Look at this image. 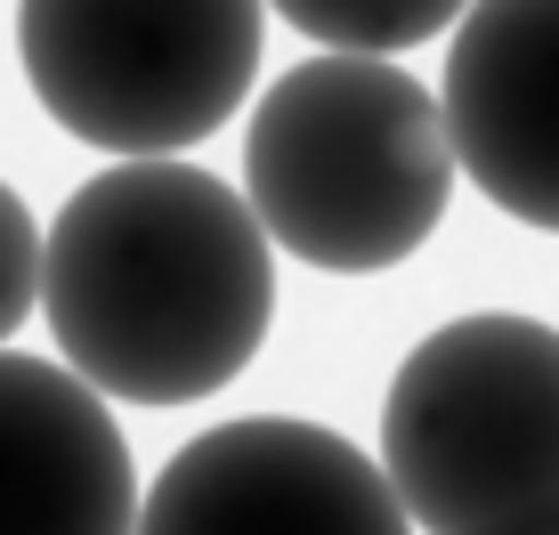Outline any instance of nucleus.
Returning a JSON list of instances; mask_svg holds the SVG:
<instances>
[{"instance_id": "f257e3e1", "label": "nucleus", "mask_w": 559, "mask_h": 535, "mask_svg": "<svg viewBox=\"0 0 559 535\" xmlns=\"http://www.w3.org/2000/svg\"><path fill=\"white\" fill-rule=\"evenodd\" d=\"M41 309L98 397L187 406L260 357L276 260L236 187L195 163L130 155L73 187L41 236Z\"/></svg>"}, {"instance_id": "f03ea898", "label": "nucleus", "mask_w": 559, "mask_h": 535, "mask_svg": "<svg viewBox=\"0 0 559 535\" xmlns=\"http://www.w3.org/2000/svg\"><path fill=\"white\" fill-rule=\"evenodd\" d=\"M454 146L438 98L390 57L324 49L267 82L243 130V203L260 236L324 276H373L438 236Z\"/></svg>"}, {"instance_id": "7ed1b4c3", "label": "nucleus", "mask_w": 559, "mask_h": 535, "mask_svg": "<svg viewBox=\"0 0 559 535\" xmlns=\"http://www.w3.org/2000/svg\"><path fill=\"white\" fill-rule=\"evenodd\" d=\"M381 479L430 535L559 503V333L503 309L438 324L381 397Z\"/></svg>"}, {"instance_id": "20e7f679", "label": "nucleus", "mask_w": 559, "mask_h": 535, "mask_svg": "<svg viewBox=\"0 0 559 535\" xmlns=\"http://www.w3.org/2000/svg\"><path fill=\"white\" fill-rule=\"evenodd\" d=\"M41 114L106 155H179L243 106L260 0H16Z\"/></svg>"}, {"instance_id": "39448f33", "label": "nucleus", "mask_w": 559, "mask_h": 535, "mask_svg": "<svg viewBox=\"0 0 559 535\" xmlns=\"http://www.w3.org/2000/svg\"><path fill=\"white\" fill-rule=\"evenodd\" d=\"M130 535H414L381 463L324 423L252 414L187 438Z\"/></svg>"}, {"instance_id": "423d86ee", "label": "nucleus", "mask_w": 559, "mask_h": 535, "mask_svg": "<svg viewBox=\"0 0 559 535\" xmlns=\"http://www.w3.org/2000/svg\"><path fill=\"white\" fill-rule=\"evenodd\" d=\"M438 122L495 212L559 236V0L462 9Z\"/></svg>"}, {"instance_id": "0eeeda50", "label": "nucleus", "mask_w": 559, "mask_h": 535, "mask_svg": "<svg viewBox=\"0 0 559 535\" xmlns=\"http://www.w3.org/2000/svg\"><path fill=\"white\" fill-rule=\"evenodd\" d=\"M139 479L106 397L49 357L0 349V535H130Z\"/></svg>"}, {"instance_id": "6e6552de", "label": "nucleus", "mask_w": 559, "mask_h": 535, "mask_svg": "<svg viewBox=\"0 0 559 535\" xmlns=\"http://www.w3.org/2000/svg\"><path fill=\"white\" fill-rule=\"evenodd\" d=\"M276 9L293 33H308L317 49H349V57H397L421 49L454 25L471 0H260Z\"/></svg>"}, {"instance_id": "1a4fd4ad", "label": "nucleus", "mask_w": 559, "mask_h": 535, "mask_svg": "<svg viewBox=\"0 0 559 535\" xmlns=\"http://www.w3.org/2000/svg\"><path fill=\"white\" fill-rule=\"evenodd\" d=\"M33 300H41V227H33L25 195L0 179V341L33 317Z\"/></svg>"}, {"instance_id": "9d476101", "label": "nucleus", "mask_w": 559, "mask_h": 535, "mask_svg": "<svg viewBox=\"0 0 559 535\" xmlns=\"http://www.w3.org/2000/svg\"><path fill=\"white\" fill-rule=\"evenodd\" d=\"M478 535H559V503L527 511V520H503V527H478Z\"/></svg>"}]
</instances>
